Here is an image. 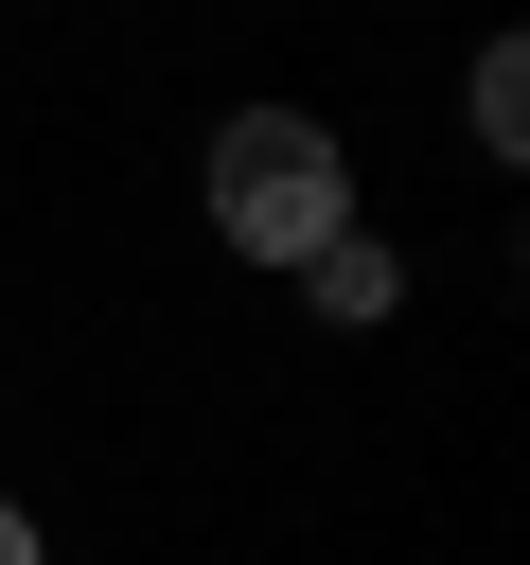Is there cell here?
Returning <instances> with one entry per match:
<instances>
[{"instance_id":"obj_4","label":"cell","mask_w":530,"mask_h":565,"mask_svg":"<svg viewBox=\"0 0 530 565\" xmlns=\"http://www.w3.org/2000/svg\"><path fill=\"white\" fill-rule=\"evenodd\" d=\"M0 565H35V530H18V512H0Z\"/></svg>"},{"instance_id":"obj_1","label":"cell","mask_w":530,"mask_h":565,"mask_svg":"<svg viewBox=\"0 0 530 565\" xmlns=\"http://www.w3.org/2000/svg\"><path fill=\"white\" fill-rule=\"evenodd\" d=\"M212 230L247 247V265H318L336 230H353V159H336V124H300V106H247V124H212Z\"/></svg>"},{"instance_id":"obj_3","label":"cell","mask_w":530,"mask_h":565,"mask_svg":"<svg viewBox=\"0 0 530 565\" xmlns=\"http://www.w3.org/2000/svg\"><path fill=\"white\" fill-rule=\"evenodd\" d=\"M477 141H530V53H477Z\"/></svg>"},{"instance_id":"obj_2","label":"cell","mask_w":530,"mask_h":565,"mask_svg":"<svg viewBox=\"0 0 530 565\" xmlns=\"http://www.w3.org/2000/svg\"><path fill=\"white\" fill-rule=\"evenodd\" d=\"M300 282H318V300H336V318H389V282H406V265H389V247H371V230H336V247H318V265H300Z\"/></svg>"}]
</instances>
